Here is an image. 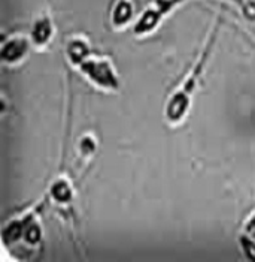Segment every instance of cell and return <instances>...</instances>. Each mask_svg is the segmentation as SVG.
Wrapping results in <instances>:
<instances>
[{
	"mask_svg": "<svg viewBox=\"0 0 255 262\" xmlns=\"http://www.w3.org/2000/svg\"><path fill=\"white\" fill-rule=\"evenodd\" d=\"M82 71L90 75L94 82L100 84L101 87H117V78L112 72L109 63L106 60H87L82 64Z\"/></svg>",
	"mask_w": 255,
	"mask_h": 262,
	"instance_id": "6da1fadb",
	"label": "cell"
}]
</instances>
